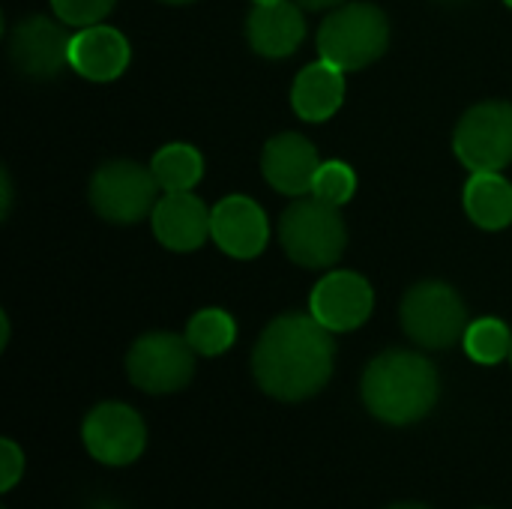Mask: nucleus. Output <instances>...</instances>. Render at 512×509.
<instances>
[{
    "label": "nucleus",
    "instance_id": "obj_1",
    "mask_svg": "<svg viewBox=\"0 0 512 509\" xmlns=\"http://www.w3.org/2000/svg\"><path fill=\"white\" fill-rule=\"evenodd\" d=\"M336 345L315 315L288 312L267 324L255 351L252 372L258 387L279 402H303L324 390L333 375Z\"/></svg>",
    "mask_w": 512,
    "mask_h": 509
},
{
    "label": "nucleus",
    "instance_id": "obj_2",
    "mask_svg": "<svg viewBox=\"0 0 512 509\" xmlns=\"http://www.w3.org/2000/svg\"><path fill=\"white\" fill-rule=\"evenodd\" d=\"M438 369L414 351H384L363 375V402L372 417L390 426L423 420L438 402Z\"/></svg>",
    "mask_w": 512,
    "mask_h": 509
},
{
    "label": "nucleus",
    "instance_id": "obj_3",
    "mask_svg": "<svg viewBox=\"0 0 512 509\" xmlns=\"http://www.w3.org/2000/svg\"><path fill=\"white\" fill-rule=\"evenodd\" d=\"M279 243L297 267L324 270L342 258L348 246V228L339 216V207L315 195L297 198L279 219Z\"/></svg>",
    "mask_w": 512,
    "mask_h": 509
},
{
    "label": "nucleus",
    "instance_id": "obj_4",
    "mask_svg": "<svg viewBox=\"0 0 512 509\" xmlns=\"http://www.w3.org/2000/svg\"><path fill=\"white\" fill-rule=\"evenodd\" d=\"M390 45V21L375 3H342L318 27V51L345 72L375 63Z\"/></svg>",
    "mask_w": 512,
    "mask_h": 509
},
{
    "label": "nucleus",
    "instance_id": "obj_5",
    "mask_svg": "<svg viewBox=\"0 0 512 509\" xmlns=\"http://www.w3.org/2000/svg\"><path fill=\"white\" fill-rule=\"evenodd\" d=\"M402 327L420 348L444 351L465 339L471 321H468V306L459 297V291L450 288L447 282L429 279V282L414 285L405 294Z\"/></svg>",
    "mask_w": 512,
    "mask_h": 509
},
{
    "label": "nucleus",
    "instance_id": "obj_6",
    "mask_svg": "<svg viewBox=\"0 0 512 509\" xmlns=\"http://www.w3.org/2000/svg\"><path fill=\"white\" fill-rule=\"evenodd\" d=\"M159 180L150 168L114 159L96 168L90 177V204L93 210L114 225H135L144 216H153V207L159 204Z\"/></svg>",
    "mask_w": 512,
    "mask_h": 509
},
{
    "label": "nucleus",
    "instance_id": "obj_7",
    "mask_svg": "<svg viewBox=\"0 0 512 509\" xmlns=\"http://www.w3.org/2000/svg\"><path fill=\"white\" fill-rule=\"evenodd\" d=\"M126 375L144 393H177L195 375V348L177 333H147L129 348Z\"/></svg>",
    "mask_w": 512,
    "mask_h": 509
},
{
    "label": "nucleus",
    "instance_id": "obj_8",
    "mask_svg": "<svg viewBox=\"0 0 512 509\" xmlns=\"http://www.w3.org/2000/svg\"><path fill=\"white\" fill-rule=\"evenodd\" d=\"M453 150L468 171H504L512 162V102H480L456 126Z\"/></svg>",
    "mask_w": 512,
    "mask_h": 509
},
{
    "label": "nucleus",
    "instance_id": "obj_9",
    "mask_svg": "<svg viewBox=\"0 0 512 509\" xmlns=\"http://www.w3.org/2000/svg\"><path fill=\"white\" fill-rule=\"evenodd\" d=\"M69 45L72 36L63 21L30 15L12 27L6 51L18 75L45 81V78H57L69 66Z\"/></svg>",
    "mask_w": 512,
    "mask_h": 509
},
{
    "label": "nucleus",
    "instance_id": "obj_10",
    "mask_svg": "<svg viewBox=\"0 0 512 509\" xmlns=\"http://www.w3.org/2000/svg\"><path fill=\"white\" fill-rule=\"evenodd\" d=\"M87 453L102 465H129L144 453L147 429L135 408L123 402L96 405L81 429Z\"/></svg>",
    "mask_w": 512,
    "mask_h": 509
},
{
    "label": "nucleus",
    "instance_id": "obj_11",
    "mask_svg": "<svg viewBox=\"0 0 512 509\" xmlns=\"http://www.w3.org/2000/svg\"><path fill=\"white\" fill-rule=\"evenodd\" d=\"M372 306H375L372 285L351 270L327 273L309 297V312L330 333H351L363 327L372 315Z\"/></svg>",
    "mask_w": 512,
    "mask_h": 509
},
{
    "label": "nucleus",
    "instance_id": "obj_12",
    "mask_svg": "<svg viewBox=\"0 0 512 509\" xmlns=\"http://www.w3.org/2000/svg\"><path fill=\"white\" fill-rule=\"evenodd\" d=\"M153 234L171 252H195L213 237V210L189 192H165L153 207Z\"/></svg>",
    "mask_w": 512,
    "mask_h": 509
},
{
    "label": "nucleus",
    "instance_id": "obj_13",
    "mask_svg": "<svg viewBox=\"0 0 512 509\" xmlns=\"http://www.w3.org/2000/svg\"><path fill=\"white\" fill-rule=\"evenodd\" d=\"M267 237V213L249 195H228L213 207V240L225 255L240 261L258 258L267 246Z\"/></svg>",
    "mask_w": 512,
    "mask_h": 509
},
{
    "label": "nucleus",
    "instance_id": "obj_14",
    "mask_svg": "<svg viewBox=\"0 0 512 509\" xmlns=\"http://www.w3.org/2000/svg\"><path fill=\"white\" fill-rule=\"evenodd\" d=\"M318 168H321V156L315 144L300 132H282L264 144V156H261L264 180L282 195H294V198L309 195Z\"/></svg>",
    "mask_w": 512,
    "mask_h": 509
},
{
    "label": "nucleus",
    "instance_id": "obj_15",
    "mask_svg": "<svg viewBox=\"0 0 512 509\" xmlns=\"http://www.w3.org/2000/svg\"><path fill=\"white\" fill-rule=\"evenodd\" d=\"M132 57L129 39L108 24L81 27L69 45V66L87 81H114L126 72Z\"/></svg>",
    "mask_w": 512,
    "mask_h": 509
},
{
    "label": "nucleus",
    "instance_id": "obj_16",
    "mask_svg": "<svg viewBox=\"0 0 512 509\" xmlns=\"http://www.w3.org/2000/svg\"><path fill=\"white\" fill-rule=\"evenodd\" d=\"M246 39L252 45L255 54L279 60V57H291L300 42L306 39V18H303V6L294 0H282V3H270V6H258L249 12L246 18Z\"/></svg>",
    "mask_w": 512,
    "mask_h": 509
},
{
    "label": "nucleus",
    "instance_id": "obj_17",
    "mask_svg": "<svg viewBox=\"0 0 512 509\" xmlns=\"http://www.w3.org/2000/svg\"><path fill=\"white\" fill-rule=\"evenodd\" d=\"M345 99V69L333 66L330 60L309 63L291 87V105L294 114L309 120V123H324L330 120Z\"/></svg>",
    "mask_w": 512,
    "mask_h": 509
},
{
    "label": "nucleus",
    "instance_id": "obj_18",
    "mask_svg": "<svg viewBox=\"0 0 512 509\" xmlns=\"http://www.w3.org/2000/svg\"><path fill=\"white\" fill-rule=\"evenodd\" d=\"M465 213L486 231H501L512 222V183L498 171H474L465 183Z\"/></svg>",
    "mask_w": 512,
    "mask_h": 509
},
{
    "label": "nucleus",
    "instance_id": "obj_19",
    "mask_svg": "<svg viewBox=\"0 0 512 509\" xmlns=\"http://www.w3.org/2000/svg\"><path fill=\"white\" fill-rule=\"evenodd\" d=\"M153 177L165 192H189L204 177V159L192 144H165L150 162Z\"/></svg>",
    "mask_w": 512,
    "mask_h": 509
},
{
    "label": "nucleus",
    "instance_id": "obj_20",
    "mask_svg": "<svg viewBox=\"0 0 512 509\" xmlns=\"http://www.w3.org/2000/svg\"><path fill=\"white\" fill-rule=\"evenodd\" d=\"M186 339L195 348V354L219 357L225 354L237 339V324L225 309H201L192 315L186 327Z\"/></svg>",
    "mask_w": 512,
    "mask_h": 509
},
{
    "label": "nucleus",
    "instance_id": "obj_21",
    "mask_svg": "<svg viewBox=\"0 0 512 509\" xmlns=\"http://www.w3.org/2000/svg\"><path fill=\"white\" fill-rule=\"evenodd\" d=\"M462 342H465V351L474 363L495 366L504 357H510L512 333L510 327L498 318H480L468 327Z\"/></svg>",
    "mask_w": 512,
    "mask_h": 509
},
{
    "label": "nucleus",
    "instance_id": "obj_22",
    "mask_svg": "<svg viewBox=\"0 0 512 509\" xmlns=\"http://www.w3.org/2000/svg\"><path fill=\"white\" fill-rule=\"evenodd\" d=\"M354 192H357V174L348 162H339V159L321 162L315 183H312L315 198H321L333 207H342L354 198Z\"/></svg>",
    "mask_w": 512,
    "mask_h": 509
},
{
    "label": "nucleus",
    "instance_id": "obj_23",
    "mask_svg": "<svg viewBox=\"0 0 512 509\" xmlns=\"http://www.w3.org/2000/svg\"><path fill=\"white\" fill-rule=\"evenodd\" d=\"M117 0H51L54 15L69 27H90L99 24Z\"/></svg>",
    "mask_w": 512,
    "mask_h": 509
},
{
    "label": "nucleus",
    "instance_id": "obj_24",
    "mask_svg": "<svg viewBox=\"0 0 512 509\" xmlns=\"http://www.w3.org/2000/svg\"><path fill=\"white\" fill-rule=\"evenodd\" d=\"M21 474H24V456L9 438H3L0 441V489L9 492L21 480Z\"/></svg>",
    "mask_w": 512,
    "mask_h": 509
},
{
    "label": "nucleus",
    "instance_id": "obj_25",
    "mask_svg": "<svg viewBox=\"0 0 512 509\" xmlns=\"http://www.w3.org/2000/svg\"><path fill=\"white\" fill-rule=\"evenodd\" d=\"M297 3H300L303 9H312V12H318V9H330V6L336 9V6H342L345 0H297Z\"/></svg>",
    "mask_w": 512,
    "mask_h": 509
},
{
    "label": "nucleus",
    "instance_id": "obj_26",
    "mask_svg": "<svg viewBox=\"0 0 512 509\" xmlns=\"http://www.w3.org/2000/svg\"><path fill=\"white\" fill-rule=\"evenodd\" d=\"M0 180H3V216H9V207H12V183H9V174L6 171L0 174Z\"/></svg>",
    "mask_w": 512,
    "mask_h": 509
},
{
    "label": "nucleus",
    "instance_id": "obj_27",
    "mask_svg": "<svg viewBox=\"0 0 512 509\" xmlns=\"http://www.w3.org/2000/svg\"><path fill=\"white\" fill-rule=\"evenodd\" d=\"M387 509H429V507H423V504H393V507H387Z\"/></svg>",
    "mask_w": 512,
    "mask_h": 509
},
{
    "label": "nucleus",
    "instance_id": "obj_28",
    "mask_svg": "<svg viewBox=\"0 0 512 509\" xmlns=\"http://www.w3.org/2000/svg\"><path fill=\"white\" fill-rule=\"evenodd\" d=\"M159 3H171V6H183V3H195V0H159Z\"/></svg>",
    "mask_w": 512,
    "mask_h": 509
},
{
    "label": "nucleus",
    "instance_id": "obj_29",
    "mask_svg": "<svg viewBox=\"0 0 512 509\" xmlns=\"http://www.w3.org/2000/svg\"><path fill=\"white\" fill-rule=\"evenodd\" d=\"M258 6H270V3H282V0H255Z\"/></svg>",
    "mask_w": 512,
    "mask_h": 509
},
{
    "label": "nucleus",
    "instance_id": "obj_30",
    "mask_svg": "<svg viewBox=\"0 0 512 509\" xmlns=\"http://www.w3.org/2000/svg\"><path fill=\"white\" fill-rule=\"evenodd\" d=\"M504 3H507V6H510V9H512V0H504Z\"/></svg>",
    "mask_w": 512,
    "mask_h": 509
},
{
    "label": "nucleus",
    "instance_id": "obj_31",
    "mask_svg": "<svg viewBox=\"0 0 512 509\" xmlns=\"http://www.w3.org/2000/svg\"><path fill=\"white\" fill-rule=\"evenodd\" d=\"M444 3H459V0H444Z\"/></svg>",
    "mask_w": 512,
    "mask_h": 509
},
{
    "label": "nucleus",
    "instance_id": "obj_32",
    "mask_svg": "<svg viewBox=\"0 0 512 509\" xmlns=\"http://www.w3.org/2000/svg\"><path fill=\"white\" fill-rule=\"evenodd\" d=\"M507 360H510V363H512V345H510V357H507Z\"/></svg>",
    "mask_w": 512,
    "mask_h": 509
}]
</instances>
